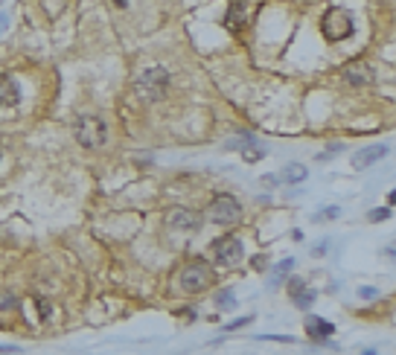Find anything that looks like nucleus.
Listing matches in <instances>:
<instances>
[{"label":"nucleus","instance_id":"11","mask_svg":"<svg viewBox=\"0 0 396 355\" xmlns=\"http://www.w3.org/2000/svg\"><path fill=\"white\" fill-rule=\"evenodd\" d=\"M21 102V91L9 76H0V108H15Z\"/></svg>","mask_w":396,"mask_h":355},{"label":"nucleus","instance_id":"20","mask_svg":"<svg viewBox=\"0 0 396 355\" xmlns=\"http://www.w3.org/2000/svg\"><path fill=\"white\" fill-rule=\"evenodd\" d=\"M303 288H306V283H303L300 277H294V280H289V294L294 297V294H300Z\"/></svg>","mask_w":396,"mask_h":355},{"label":"nucleus","instance_id":"5","mask_svg":"<svg viewBox=\"0 0 396 355\" xmlns=\"http://www.w3.org/2000/svg\"><path fill=\"white\" fill-rule=\"evenodd\" d=\"M207 218L219 227L239 225V221H242V204L236 201L233 195H216L213 204H210V210H207Z\"/></svg>","mask_w":396,"mask_h":355},{"label":"nucleus","instance_id":"18","mask_svg":"<svg viewBox=\"0 0 396 355\" xmlns=\"http://www.w3.org/2000/svg\"><path fill=\"white\" fill-rule=\"evenodd\" d=\"M390 218V207H379V210H370V221H387Z\"/></svg>","mask_w":396,"mask_h":355},{"label":"nucleus","instance_id":"15","mask_svg":"<svg viewBox=\"0 0 396 355\" xmlns=\"http://www.w3.org/2000/svg\"><path fill=\"white\" fill-rule=\"evenodd\" d=\"M291 268H294V259H283V262L277 265V274H274V280H271L268 285H277L280 280H283V277H286V274L291 271Z\"/></svg>","mask_w":396,"mask_h":355},{"label":"nucleus","instance_id":"9","mask_svg":"<svg viewBox=\"0 0 396 355\" xmlns=\"http://www.w3.org/2000/svg\"><path fill=\"white\" fill-rule=\"evenodd\" d=\"M245 24H248V0H230L224 12V26L230 32H242Z\"/></svg>","mask_w":396,"mask_h":355},{"label":"nucleus","instance_id":"13","mask_svg":"<svg viewBox=\"0 0 396 355\" xmlns=\"http://www.w3.org/2000/svg\"><path fill=\"white\" fill-rule=\"evenodd\" d=\"M306 175H309V172H306V166H303V163H289L277 175V181H280V184H300V181H306Z\"/></svg>","mask_w":396,"mask_h":355},{"label":"nucleus","instance_id":"23","mask_svg":"<svg viewBox=\"0 0 396 355\" xmlns=\"http://www.w3.org/2000/svg\"><path fill=\"white\" fill-rule=\"evenodd\" d=\"M12 306H18V297H9V294L0 297V308H12Z\"/></svg>","mask_w":396,"mask_h":355},{"label":"nucleus","instance_id":"10","mask_svg":"<svg viewBox=\"0 0 396 355\" xmlns=\"http://www.w3.org/2000/svg\"><path fill=\"white\" fill-rule=\"evenodd\" d=\"M306 335H309V341H326V338H332L335 335V326L324 318H306Z\"/></svg>","mask_w":396,"mask_h":355},{"label":"nucleus","instance_id":"24","mask_svg":"<svg viewBox=\"0 0 396 355\" xmlns=\"http://www.w3.org/2000/svg\"><path fill=\"white\" fill-rule=\"evenodd\" d=\"M178 318L186 320V323H192V320H195V312H192V308H181V312H178Z\"/></svg>","mask_w":396,"mask_h":355},{"label":"nucleus","instance_id":"31","mask_svg":"<svg viewBox=\"0 0 396 355\" xmlns=\"http://www.w3.org/2000/svg\"><path fill=\"white\" fill-rule=\"evenodd\" d=\"M300 3H309V0H300Z\"/></svg>","mask_w":396,"mask_h":355},{"label":"nucleus","instance_id":"26","mask_svg":"<svg viewBox=\"0 0 396 355\" xmlns=\"http://www.w3.org/2000/svg\"><path fill=\"white\" fill-rule=\"evenodd\" d=\"M254 268H259V271H262V268H265V256H256V259H254Z\"/></svg>","mask_w":396,"mask_h":355},{"label":"nucleus","instance_id":"8","mask_svg":"<svg viewBox=\"0 0 396 355\" xmlns=\"http://www.w3.org/2000/svg\"><path fill=\"white\" fill-rule=\"evenodd\" d=\"M166 225L172 227V230H186V233H192L201 227V215L195 210H172V213L166 215Z\"/></svg>","mask_w":396,"mask_h":355},{"label":"nucleus","instance_id":"7","mask_svg":"<svg viewBox=\"0 0 396 355\" xmlns=\"http://www.w3.org/2000/svg\"><path fill=\"white\" fill-rule=\"evenodd\" d=\"M387 152H390V149H387L384 143H379V146H367V149H361V152L352 154V160H349V163H352V169H370L373 163L384 160V157H387Z\"/></svg>","mask_w":396,"mask_h":355},{"label":"nucleus","instance_id":"30","mask_svg":"<svg viewBox=\"0 0 396 355\" xmlns=\"http://www.w3.org/2000/svg\"><path fill=\"white\" fill-rule=\"evenodd\" d=\"M361 355H379V352H373V349H364V352H361Z\"/></svg>","mask_w":396,"mask_h":355},{"label":"nucleus","instance_id":"4","mask_svg":"<svg viewBox=\"0 0 396 355\" xmlns=\"http://www.w3.org/2000/svg\"><path fill=\"white\" fill-rule=\"evenodd\" d=\"M76 140L85 146V149H99L108 143V125H105L102 117L96 114H85V117L76 119Z\"/></svg>","mask_w":396,"mask_h":355},{"label":"nucleus","instance_id":"25","mask_svg":"<svg viewBox=\"0 0 396 355\" xmlns=\"http://www.w3.org/2000/svg\"><path fill=\"white\" fill-rule=\"evenodd\" d=\"M335 215H341V210H338V207H329L324 213H318V218H335Z\"/></svg>","mask_w":396,"mask_h":355},{"label":"nucleus","instance_id":"2","mask_svg":"<svg viewBox=\"0 0 396 355\" xmlns=\"http://www.w3.org/2000/svg\"><path fill=\"white\" fill-rule=\"evenodd\" d=\"M134 91H137L140 99L157 102L169 91V73L163 70V67H146V70H140L137 82H134Z\"/></svg>","mask_w":396,"mask_h":355},{"label":"nucleus","instance_id":"32","mask_svg":"<svg viewBox=\"0 0 396 355\" xmlns=\"http://www.w3.org/2000/svg\"><path fill=\"white\" fill-rule=\"evenodd\" d=\"M0 160H3V152H0Z\"/></svg>","mask_w":396,"mask_h":355},{"label":"nucleus","instance_id":"1","mask_svg":"<svg viewBox=\"0 0 396 355\" xmlns=\"http://www.w3.org/2000/svg\"><path fill=\"white\" fill-rule=\"evenodd\" d=\"M321 32L329 44H338V41H347L352 32H355V24H352V15L341 6H329L321 18Z\"/></svg>","mask_w":396,"mask_h":355},{"label":"nucleus","instance_id":"29","mask_svg":"<svg viewBox=\"0 0 396 355\" xmlns=\"http://www.w3.org/2000/svg\"><path fill=\"white\" fill-rule=\"evenodd\" d=\"M114 3L120 6V9H126V6H128V0H114Z\"/></svg>","mask_w":396,"mask_h":355},{"label":"nucleus","instance_id":"6","mask_svg":"<svg viewBox=\"0 0 396 355\" xmlns=\"http://www.w3.org/2000/svg\"><path fill=\"white\" fill-rule=\"evenodd\" d=\"M213 256H216V262L219 265H224V268H233V265H239L245 256V248H242V242L236 236H221L213 242Z\"/></svg>","mask_w":396,"mask_h":355},{"label":"nucleus","instance_id":"22","mask_svg":"<svg viewBox=\"0 0 396 355\" xmlns=\"http://www.w3.org/2000/svg\"><path fill=\"white\" fill-rule=\"evenodd\" d=\"M35 303H38V312H41V318L50 320V312H53V308H50V303H47V300H35Z\"/></svg>","mask_w":396,"mask_h":355},{"label":"nucleus","instance_id":"19","mask_svg":"<svg viewBox=\"0 0 396 355\" xmlns=\"http://www.w3.org/2000/svg\"><path fill=\"white\" fill-rule=\"evenodd\" d=\"M254 320V315H245V318H239V320H233V323H227L224 326V332H233V329H242V326H248Z\"/></svg>","mask_w":396,"mask_h":355},{"label":"nucleus","instance_id":"17","mask_svg":"<svg viewBox=\"0 0 396 355\" xmlns=\"http://www.w3.org/2000/svg\"><path fill=\"white\" fill-rule=\"evenodd\" d=\"M248 163H256V160H262L265 157V152L262 149H254V146H245V154H242Z\"/></svg>","mask_w":396,"mask_h":355},{"label":"nucleus","instance_id":"12","mask_svg":"<svg viewBox=\"0 0 396 355\" xmlns=\"http://www.w3.org/2000/svg\"><path fill=\"white\" fill-rule=\"evenodd\" d=\"M344 76H347L349 84H370L373 82V70L367 64H352V67L344 70Z\"/></svg>","mask_w":396,"mask_h":355},{"label":"nucleus","instance_id":"28","mask_svg":"<svg viewBox=\"0 0 396 355\" xmlns=\"http://www.w3.org/2000/svg\"><path fill=\"white\" fill-rule=\"evenodd\" d=\"M0 352H18L15 346H0Z\"/></svg>","mask_w":396,"mask_h":355},{"label":"nucleus","instance_id":"14","mask_svg":"<svg viewBox=\"0 0 396 355\" xmlns=\"http://www.w3.org/2000/svg\"><path fill=\"white\" fill-rule=\"evenodd\" d=\"M314 300H318V294H314V291H306V288H303L300 294H294V297H291V303H294L297 308H309V306L314 303Z\"/></svg>","mask_w":396,"mask_h":355},{"label":"nucleus","instance_id":"27","mask_svg":"<svg viewBox=\"0 0 396 355\" xmlns=\"http://www.w3.org/2000/svg\"><path fill=\"white\" fill-rule=\"evenodd\" d=\"M393 204H396V190H390L387 192V207H393Z\"/></svg>","mask_w":396,"mask_h":355},{"label":"nucleus","instance_id":"3","mask_svg":"<svg viewBox=\"0 0 396 355\" xmlns=\"http://www.w3.org/2000/svg\"><path fill=\"white\" fill-rule=\"evenodd\" d=\"M213 280H216V274H213V265L207 259H189L181 268V288L189 291V294H198V291L210 288Z\"/></svg>","mask_w":396,"mask_h":355},{"label":"nucleus","instance_id":"21","mask_svg":"<svg viewBox=\"0 0 396 355\" xmlns=\"http://www.w3.org/2000/svg\"><path fill=\"white\" fill-rule=\"evenodd\" d=\"M376 294H379V291H376L373 285H370V288H367V285H361V288H359V297H361V300H373Z\"/></svg>","mask_w":396,"mask_h":355},{"label":"nucleus","instance_id":"16","mask_svg":"<svg viewBox=\"0 0 396 355\" xmlns=\"http://www.w3.org/2000/svg\"><path fill=\"white\" fill-rule=\"evenodd\" d=\"M216 306H219V308H233V306H236V297H233V291H221V294L216 297Z\"/></svg>","mask_w":396,"mask_h":355}]
</instances>
